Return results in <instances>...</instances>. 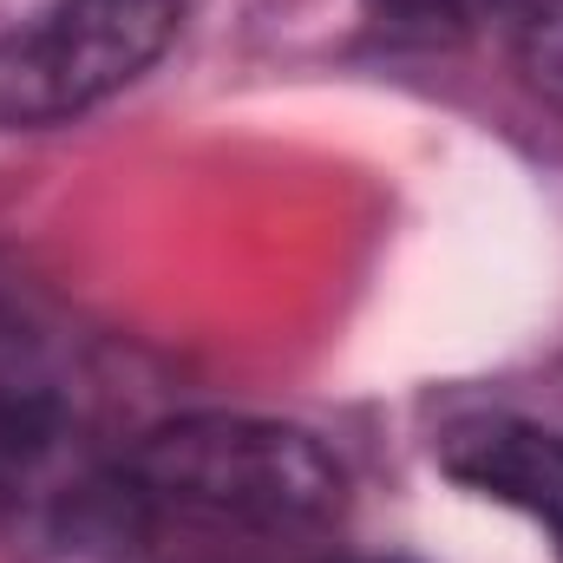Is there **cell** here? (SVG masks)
I'll return each mask as SVG.
<instances>
[{"mask_svg":"<svg viewBox=\"0 0 563 563\" xmlns=\"http://www.w3.org/2000/svg\"><path fill=\"white\" fill-rule=\"evenodd\" d=\"M387 26H426V33H439V26H472V20H485V13H505V7H531V0H367Z\"/></svg>","mask_w":563,"mask_h":563,"instance_id":"cell-5","label":"cell"},{"mask_svg":"<svg viewBox=\"0 0 563 563\" xmlns=\"http://www.w3.org/2000/svg\"><path fill=\"white\" fill-rule=\"evenodd\" d=\"M190 0H53L0 33V125H66L164 59Z\"/></svg>","mask_w":563,"mask_h":563,"instance_id":"cell-2","label":"cell"},{"mask_svg":"<svg viewBox=\"0 0 563 563\" xmlns=\"http://www.w3.org/2000/svg\"><path fill=\"white\" fill-rule=\"evenodd\" d=\"M119 485L139 525L177 518L250 538L321 531L347 505V472L308 426L250 413H190L151 426L125 452Z\"/></svg>","mask_w":563,"mask_h":563,"instance_id":"cell-1","label":"cell"},{"mask_svg":"<svg viewBox=\"0 0 563 563\" xmlns=\"http://www.w3.org/2000/svg\"><path fill=\"white\" fill-rule=\"evenodd\" d=\"M439 472L465 485L472 498L511 505L551 538V558L563 563V439L531 420H465L439 439Z\"/></svg>","mask_w":563,"mask_h":563,"instance_id":"cell-3","label":"cell"},{"mask_svg":"<svg viewBox=\"0 0 563 563\" xmlns=\"http://www.w3.org/2000/svg\"><path fill=\"white\" fill-rule=\"evenodd\" d=\"M518 59H525V79H531L551 106H563V0H531V7H525Z\"/></svg>","mask_w":563,"mask_h":563,"instance_id":"cell-4","label":"cell"}]
</instances>
